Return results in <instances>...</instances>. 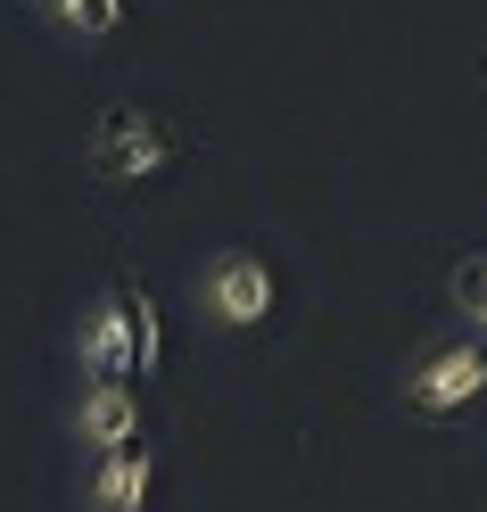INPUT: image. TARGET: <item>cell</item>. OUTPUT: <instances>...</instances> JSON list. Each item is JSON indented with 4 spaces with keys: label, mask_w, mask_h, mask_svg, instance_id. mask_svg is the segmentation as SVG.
Masks as SVG:
<instances>
[{
    "label": "cell",
    "mask_w": 487,
    "mask_h": 512,
    "mask_svg": "<svg viewBox=\"0 0 487 512\" xmlns=\"http://www.w3.org/2000/svg\"><path fill=\"white\" fill-rule=\"evenodd\" d=\"M83 157H91V174H100V182H157L182 157V141H174L166 116H149L133 100H108L100 124H91V149Z\"/></svg>",
    "instance_id": "cell-1"
},
{
    "label": "cell",
    "mask_w": 487,
    "mask_h": 512,
    "mask_svg": "<svg viewBox=\"0 0 487 512\" xmlns=\"http://www.w3.org/2000/svg\"><path fill=\"white\" fill-rule=\"evenodd\" d=\"M479 397H487V347H471V339H446L405 372V413H421V422H446V413H463Z\"/></svg>",
    "instance_id": "cell-2"
},
{
    "label": "cell",
    "mask_w": 487,
    "mask_h": 512,
    "mask_svg": "<svg viewBox=\"0 0 487 512\" xmlns=\"http://www.w3.org/2000/svg\"><path fill=\"white\" fill-rule=\"evenodd\" d=\"M199 314L215 331H256L273 314V265L256 248H223L215 265L199 273Z\"/></svg>",
    "instance_id": "cell-3"
},
{
    "label": "cell",
    "mask_w": 487,
    "mask_h": 512,
    "mask_svg": "<svg viewBox=\"0 0 487 512\" xmlns=\"http://www.w3.org/2000/svg\"><path fill=\"white\" fill-rule=\"evenodd\" d=\"M75 372L83 380H133L141 372V331H133V290H100L91 323L75 339Z\"/></svg>",
    "instance_id": "cell-4"
},
{
    "label": "cell",
    "mask_w": 487,
    "mask_h": 512,
    "mask_svg": "<svg viewBox=\"0 0 487 512\" xmlns=\"http://www.w3.org/2000/svg\"><path fill=\"white\" fill-rule=\"evenodd\" d=\"M67 430H75V446H83L91 463L116 455V446H133V438H141V397H133V380H83Z\"/></svg>",
    "instance_id": "cell-5"
},
{
    "label": "cell",
    "mask_w": 487,
    "mask_h": 512,
    "mask_svg": "<svg viewBox=\"0 0 487 512\" xmlns=\"http://www.w3.org/2000/svg\"><path fill=\"white\" fill-rule=\"evenodd\" d=\"M149 479H157V455L133 438V446H116V455L91 463L83 479V512H149Z\"/></svg>",
    "instance_id": "cell-6"
},
{
    "label": "cell",
    "mask_w": 487,
    "mask_h": 512,
    "mask_svg": "<svg viewBox=\"0 0 487 512\" xmlns=\"http://www.w3.org/2000/svg\"><path fill=\"white\" fill-rule=\"evenodd\" d=\"M34 17L58 25V34H75V42H108L124 25V0H34Z\"/></svg>",
    "instance_id": "cell-7"
},
{
    "label": "cell",
    "mask_w": 487,
    "mask_h": 512,
    "mask_svg": "<svg viewBox=\"0 0 487 512\" xmlns=\"http://www.w3.org/2000/svg\"><path fill=\"white\" fill-rule=\"evenodd\" d=\"M454 306H463L471 323H487V265H463V273H454Z\"/></svg>",
    "instance_id": "cell-8"
}]
</instances>
